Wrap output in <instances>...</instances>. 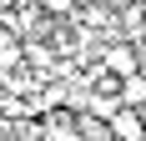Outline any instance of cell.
<instances>
[{
	"instance_id": "cell-3",
	"label": "cell",
	"mask_w": 146,
	"mask_h": 141,
	"mask_svg": "<svg viewBox=\"0 0 146 141\" xmlns=\"http://www.w3.org/2000/svg\"><path fill=\"white\" fill-rule=\"evenodd\" d=\"M136 66H141V61H136L131 45H121V41H106V45H101V70H111V76H131Z\"/></svg>"
},
{
	"instance_id": "cell-2",
	"label": "cell",
	"mask_w": 146,
	"mask_h": 141,
	"mask_svg": "<svg viewBox=\"0 0 146 141\" xmlns=\"http://www.w3.org/2000/svg\"><path fill=\"white\" fill-rule=\"evenodd\" d=\"M35 131H40V141H81V131H76V111H50L35 121Z\"/></svg>"
},
{
	"instance_id": "cell-1",
	"label": "cell",
	"mask_w": 146,
	"mask_h": 141,
	"mask_svg": "<svg viewBox=\"0 0 146 141\" xmlns=\"http://www.w3.org/2000/svg\"><path fill=\"white\" fill-rule=\"evenodd\" d=\"M106 136L111 141H146V121L136 106H116V111L106 116Z\"/></svg>"
},
{
	"instance_id": "cell-4",
	"label": "cell",
	"mask_w": 146,
	"mask_h": 141,
	"mask_svg": "<svg viewBox=\"0 0 146 141\" xmlns=\"http://www.w3.org/2000/svg\"><path fill=\"white\" fill-rule=\"evenodd\" d=\"M40 5L45 20H66V15H76V0H35Z\"/></svg>"
}]
</instances>
